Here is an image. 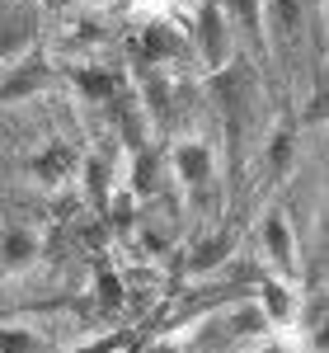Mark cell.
I'll list each match as a JSON object with an SVG mask.
<instances>
[{
	"label": "cell",
	"instance_id": "obj_1",
	"mask_svg": "<svg viewBox=\"0 0 329 353\" xmlns=\"http://www.w3.org/2000/svg\"><path fill=\"white\" fill-rule=\"evenodd\" d=\"M193 48L198 66L207 76H221L235 61V24H231V5L226 0H202L193 14Z\"/></svg>",
	"mask_w": 329,
	"mask_h": 353
},
{
	"label": "cell",
	"instance_id": "obj_10",
	"mask_svg": "<svg viewBox=\"0 0 329 353\" xmlns=\"http://www.w3.org/2000/svg\"><path fill=\"white\" fill-rule=\"evenodd\" d=\"M231 245H235V236H226V241H221V236H212V241H207L202 250H198V254H193V273H207V269H217L221 259L231 254Z\"/></svg>",
	"mask_w": 329,
	"mask_h": 353
},
{
	"label": "cell",
	"instance_id": "obj_12",
	"mask_svg": "<svg viewBox=\"0 0 329 353\" xmlns=\"http://www.w3.org/2000/svg\"><path fill=\"white\" fill-rule=\"evenodd\" d=\"M94 10H109V5H123V0H89Z\"/></svg>",
	"mask_w": 329,
	"mask_h": 353
},
{
	"label": "cell",
	"instance_id": "obj_3",
	"mask_svg": "<svg viewBox=\"0 0 329 353\" xmlns=\"http://www.w3.org/2000/svg\"><path fill=\"white\" fill-rule=\"evenodd\" d=\"M254 311L264 316V325L273 330V339L282 349H292L297 339V311H301V283L292 278H277V273H259V288H254Z\"/></svg>",
	"mask_w": 329,
	"mask_h": 353
},
{
	"label": "cell",
	"instance_id": "obj_8",
	"mask_svg": "<svg viewBox=\"0 0 329 353\" xmlns=\"http://www.w3.org/2000/svg\"><path fill=\"white\" fill-rule=\"evenodd\" d=\"M264 28H268V38L287 43L301 28V0H264Z\"/></svg>",
	"mask_w": 329,
	"mask_h": 353
},
{
	"label": "cell",
	"instance_id": "obj_2",
	"mask_svg": "<svg viewBox=\"0 0 329 353\" xmlns=\"http://www.w3.org/2000/svg\"><path fill=\"white\" fill-rule=\"evenodd\" d=\"M169 174H174V184L184 198H207V193H217V179H221V165H217V146L207 141V137H179L174 146H169Z\"/></svg>",
	"mask_w": 329,
	"mask_h": 353
},
{
	"label": "cell",
	"instance_id": "obj_9",
	"mask_svg": "<svg viewBox=\"0 0 329 353\" xmlns=\"http://www.w3.org/2000/svg\"><path fill=\"white\" fill-rule=\"evenodd\" d=\"M264 161H268V170H273V174H287V170H292V161H297V137H292V132H273L268 151H264Z\"/></svg>",
	"mask_w": 329,
	"mask_h": 353
},
{
	"label": "cell",
	"instance_id": "obj_7",
	"mask_svg": "<svg viewBox=\"0 0 329 353\" xmlns=\"http://www.w3.org/2000/svg\"><path fill=\"white\" fill-rule=\"evenodd\" d=\"M71 174H76V156H71L66 146H52V151H43V156L33 161V179H38L43 189H66Z\"/></svg>",
	"mask_w": 329,
	"mask_h": 353
},
{
	"label": "cell",
	"instance_id": "obj_11",
	"mask_svg": "<svg viewBox=\"0 0 329 353\" xmlns=\"http://www.w3.org/2000/svg\"><path fill=\"white\" fill-rule=\"evenodd\" d=\"M132 10H137L146 24H156L164 14H174V0H132Z\"/></svg>",
	"mask_w": 329,
	"mask_h": 353
},
{
	"label": "cell",
	"instance_id": "obj_6",
	"mask_svg": "<svg viewBox=\"0 0 329 353\" xmlns=\"http://www.w3.org/2000/svg\"><path fill=\"white\" fill-rule=\"evenodd\" d=\"M0 353H61V339L28 321H0Z\"/></svg>",
	"mask_w": 329,
	"mask_h": 353
},
{
	"label": "cell",
	"instance_id": "obj_5",
	"mask_svg": "<svg viewBox=\"0 0 329 353\" xmlns=\"http://www.w3.org/2000/svg\"><path fill=\"white\" fill-rule=\"evenodd\" d=\"M33 33H38L33 10H0V71L19 66L33 52Z\"/></svg>",
	"mask_w": 329,
	"mask_h": 353
},
{
	"label": "cell",
	"instance_id": "obj_4",
	"mask_svg": "<svg viewBox=\"0 0 329 353\" xmlns=\"http://www.w3.org/2000/svg\"><path fill=\"white\" fill-rule=\"evenodd\" d=\"M259 254H264V269L268 273L301 283V245H297V226H292V217H287L282 208H268V212H264Z\"/></svg>",
	"mask_w": 329,
	"mask_h": 353
}]
</instances>
